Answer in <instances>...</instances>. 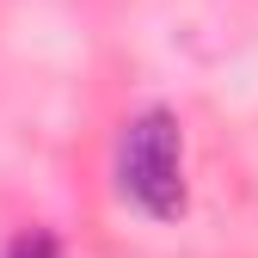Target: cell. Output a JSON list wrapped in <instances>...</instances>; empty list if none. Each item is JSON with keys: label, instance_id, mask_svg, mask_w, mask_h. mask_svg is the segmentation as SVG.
Masks as SVG:
<instances>
[{"label": "cell", "instance_id": "1", "mask_svg": "<svg viewBox=\"0 0 258 258\" xmlns=\"http://www.w3.org/2000/svg\"><path fill=\"white\" fill-rule=\"evenodd\" d=\"M117 172L129 203L154 221H178L184 215V160H178V123L172 111H142L123 129L117 148Z\"/></svg>", "mask_w": 258, "mask_h": 258}, {"label": "cell", "instance_id": "2", "mask_svg": "<svg viewBox=\"0 0 258 258\" xmlns=\"http://www.w3.org/2000/svg\"><path fill=\"white\" fill-rule=\"evenodd\" d=\"M7 258H61V240H55L49 228H25V234L7 246Z\"/></svg>", "mask_w": 258, "mask_h": 258}]
</instances>
